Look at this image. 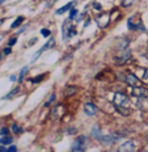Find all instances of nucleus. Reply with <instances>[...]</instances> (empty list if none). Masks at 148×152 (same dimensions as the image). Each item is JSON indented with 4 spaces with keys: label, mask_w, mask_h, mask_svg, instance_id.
<instances>
[{
    "label": "nucleus",
    "mask_w": 148,
    "mask_h": 152,
    "mask_svg": "<svg viewBox=\"0 0 148 152\" xmlns=\"http://www.w3.org/2000/svg\"><path fill=\"white\" fill-rule=\"evenodd\" d=\"M114 105H115V109L118 110L122 115H128V109H127V105H128V97L126 93H122V92H117L114 94Z\"/></svg>",
    "instance_id": "f257e3e1"
},
{
    "label": "nucleus",
    "mask_w": 148,
    "mask_h": 152,
    "mask_svg": "<svg viewBox=\"0 0 148 152\" xmlns=\"http://www.w3.org/2000/svg\"><path fill=\"white\" fill-rule=\"evenodd\" d=\"M11 130H12V131L15 132V134H17V135L23 132V129H21V127H20V126H18V125H16V123H13V125H12Z\"/></svg>",
    "instance_id": "6ab92c4d"
},
{
    "label": "nucleus",
    "mask_w": 148,
    "mask_h": 152,
    "mask_svg": "<svg viewBox=\"0 0 148 152\" xmlns=\"http://www.w3.org/2000/svg\"><path fill=\"white\" fill-rule=\"evenodd\" d=\"M8 152H17V147H16V145H9Z\"/></svg>",
    "instance_id": "c85d7f7f"
},
{
    "label": "nucleus",
    "mask_w": 148,
    "mask_h": 152,
    "mask_svg": "<svg viewBox=\"0 0 148 152\" xmlns=\"http://www.w3.org/2000/svg\"><path fill=\"white\" fill-rule=\"evenodd\" d=\"M90 135L94 139H101V130L98 129V126H93L92 131H90Z\"/></svg>",
    "instance_id": "ddd939ff"
},
{
    "label": "nucleus",
    "mask_w": 148,
    "mask_h": 152,
    "mask_svg": "<svg viewBox=\"0 0 148 152\" xmlns=\"http://www.w3.org/2000/svg\"><path fill=\"white\" fill-rule=\"evenodd\" d=\"M16 42H17V38H16V37H13V38H11V39H9L8 41V46L9 47H12V46H13L15 45V43Z\"/></svg>",
    "instance_id": "a878e982"
},
{
    "label": "nucleus",
    "mask_w": 148,
    "mask_h": 152,
    "mask_svg": "<svg viewBox=\"0 0 148 152\" xmlns=\"http://www.w3.org/2000/svg\"><path fill=\"white\" fill-rule=\"evenodd\" d=\"M23 21H24V17H23V16H18V17L13 21V24L11 25V28H12V29H16V28H18L21 24H23Z\"/></svg>",
    "instance_id": "dca6fc26"
},
{
    "label": "nucleus",
    "mask_w": 148,
    "mask_h": 152,
    "mask_svg": "<svg viewBox=\"0 0 148 152\" xmlns=\"http://www.w3.org/2000/svg\"><path fill=\"white\" fill-rule=\"evenodd\" d=\"M54 100H55V94H51V96H50V99H49V101H47L45 105H46V106H49L51 102H54Z\"/></svg>",
    "instance_id": "bb28decb"
},
{
    "label": "nucleus",
    "mask_w": 148,
    "mask_h": 152,
    "mask_svg": "<svg viewBox=\"0 0 148 152\" xmlns=\"http://www.w3.org/2000/svg\"><path fill=\"white\" fill-rule=\"evenodd\" d=\"M76 91H77V88L75 87V85H68L67 89H66V92H64V94L66 96H72L74 93H76Z\"/></svg>",
    "instance_id": "2eb2a0df"
},
{
    "label": "nucleus",
    "mask_w": 148,
    "mask_h": 152,
    "mask_svg": "<svg viewBox=\"0 0 148 152\" xmlns=\"http://www.w3.org/2000/svg\"><path fill=\"white\" fill-rule=\"evenodd\" d=\"M8 134H9V129L8 127H3L1 130H0V135H1V137H7Z\"/></svg>",
    "instance_id": "4be33fe9"
},
{
    "label": "nucleus",
    "mask_w": 148,
    "mask_h": 152,
    "mask_svg": "<svg viewBox=\"0 0 148 152\" xmlns=\"http://www.w3.org/2000/svg\"><path fill=\"white\" fill-rule=\"evenodd\" d=\"M0 152H8V148H5L4 145H0Z\"/></svg>",
    "instance_id": "2f4dec72"
},
{
    "label": "nucleus",
    "mask_w": 148,
    "mask_h": 152,
    "mask_svg": "<svg viewBox=\"0 0 148 152\" xmlns=\"http://www.w3.org/2000/svg\"><path fill=\"white\" fill-rule=\"evenodd\" d=\"M43 77H45V75H38L37 77H34V79H29V80L31 81V83H39V81H42V80H43Z\"/></svg>",
    "instance_id": "aec40b11"
},
{
    "label": "nucleus",
    "mask_w": 148,
    "mask_h": 152,
    "mask_svg": "<svg viewBox=\"0 0 148 152\" xmlns=\"http://www.w3.org/2000/svg\"><path fill=\"white\" fill-rule=\"evenodd\" d=\"M54 45H55V39H54V38H50V39L45 43V46H42V49H39L38 51L36 53V55H34V58L31 59V62H36L37 59H38L39 56H41V54H42L43 51H46V50L51 49V47H54Z\"/></svg>",
    "instance_id": "39448f33"
},
{
    "label": "nucleus",
    "mask_w": 148,
    "mask_h": 152,
    "mask_svg": "<svg viewBox=\"0 0 148 152\" xmlns=\"http://www.w3.org/2000/svg\"><path fill=\"white\" fill-rule=\"evenodd\" d=\"M4 1H5V0H0V5H1L3 3H4Z\"/></svg>",
    "instance_id": "72a5a7b5"
},
{
    "label": "nucleus",
    "mask_w": 148,
    "mask_h": 152,
    "mask_svg": "<svg viewBox=\"0 0 148 152\" xmlns=\"http://www.w3.org/2000/svg\"><path fill=\"white\" fill-rule=\"evenodd\" d=\"M83 109H84V113H85L87 115H89V117H92V115H94V114L97 113V106L94 105L93 102H87V104H84Z\"/></svg>",
    "instance_id": "6e6552de"
},
{
    "label": "nucleus",
    "mask_w": 148,
    "mask_h": 152,
    "mask_svg": "<svg viewBox=\"0 0 148 152\" xmlns=\"http://www.w3.org/2000/svg\"><path fill=\"white\" fill-rule=\"evenodd\" d=\"M131 94L135 99H148V88H144V87L133 88Z\"/></svg>",
    "instance_id": "20e7f679"
},
{
    "label": "nucleus",
    "mask_w": 148,
    "mask_h": 152,
    "mask_svg": "<svg viewBox=\"0 0 148 152\" xmlns=\"http://www.w3.org/2000/svg\"><path fill=\"white\" fill-rule=\"evenodd\" d=\"M93 8L97 9V11H100V9H101V5H100L97 1H94V3H93Z\"/></svg>",
    "instance_id": "7c9ffc66"
},
{
    "label": "nucleus",
    "mask_w": 148,
    "mask_h": 152,
    "mask_svg": "<svg viewBox=\"0 0 148 152\" xmlns=\"http://www.w3.org/2000/svg\"><path fill=\"white\" fill-rule=\"evenodd\" d=\"M128 43H130V41H128V38L123 37V38H122V39L118 42L117 49H118V50H122V51H126V49H127V47H128Z\"/></svg>",
    "instance_id": "f8f14e48"
},
{
    "label": "nucleus",
    "mask_w": 148,
    "mask_h": 152,
    "mask_svg": "<svg viewBox=\"0 0 148 152\" xmlns=\"http://www.w3.org/2000/svg\"><path fill=\"white\" fill-rule=\"evenodd\" d=\"M56 1V0H50V3H55Z\"/></svg>",
    "instance_id": "f704fd0d"
},
{
    "label": "nucleus",
    "mask_w": 148,
    "mask_h": 152,
    "mask_svg": "<svg viewBox=\"0 0 148 152\" xmlns=\"http://www.w3.org/2000/svg\"><path fill=\"white\" fill-rule=\"evenodd\" d=\"M18 92H20V88L17 87V88H15V89H12V91L9 92L8 94H5V96L3 97V99H4V100H9V99H12V97H13V96H16V94L18 93Z\"/></svg>",
    "instance_id": "f3484780"
},
{
    "label": "nucleus",
    "mask_w": 148,
    "mask_h": 152,
    "mask_svg": "<svg viewBox=\"0 0 148 152\" xmlns=\"http://www.w3.org/2000/svg\"><path fill=\"white\" fill-rule=\"evenodd\" d=\"M135 150H136V143H135V140H127L122 145H119L118 152H135Z\"/></svg>",
    "instance_id": "423d86ee"
},
{
    "label": "nucleus",
    "mask_w": 148,
    "mask_h": 152,
    "mask_svg": "<svg viewBox=\"0 0 148 152\" xmlns=\"http://www.w3.org/2000/svg\"><path fill=\"white\" fill-rule=\"evenodd\" d=\"M75 3H76V1H70L68 4H66V5H63V7H61L59 9H56V11H55V15H58V16H59V15H63L64 12H67L68 9H71L72 5H75Z\"/></svg>",
    "instance_id": "9b49d317"
},
{
    "label": "nucleus",
    "mask_w": 148,
    "mask_h": 152,
    "mask_svg": "<svg viewBox=\"0 0 148 152\" xmlns=\"http://www.w3.org/2000/svg\"><path fill=\"white\" fill-rule=\"evenodd\" d=\"M130 58H131V53L130 51H123L121 55H117V58H115V63L119 64V66H122V64H125L126 62L130 61Z\"/></svg>",
    "instance_id": "0eeeda50"
},
{
    "label": "nucleus",
    "mask_w": 148,
    "mask_h": 152,
    "mask_svg": "<svg viewBox=\"0 0 148 152\" xmlns=\"http://www.w3.org/2000/svg\"><path fill=\"white\" fill-rule=\"evenodd\" d=\"M77 13H79L77 9H75V8H74V9H71V12H70V20H72V18L76 17Z\"/></svg>",
    "instance_id": "5701e85b"
},
{
    "label": "nucleus",
    "mask_w": 148,
    "mask_h": 152,
    "mask_svg": "<svg viewBox=\"0 0 148 152\" xmlns=\"http://www.w3.org/2000/svg\"><path fill=\"white\" fill-rule=\"evenodd\" d=\"M76 131H77V130L76 129H75V127H70V130H68V134H70V135H72V134H76Z\"/></svg>",
    "instance_id": "c756f323"
},
{
    "label": "nucleus",
    "mask_w": 148,
    "mask_h": 152,
    "mask_svg": "<svg viewBox=\"0 0 148 152\" xmlns=\"http://www.w3.org/2000/svg\"><path fill=\"white\" fill-rule=\"evenodd\" d=\"M12 142H13V139H12L9 135H7V137H1V139H0V144L1 145H11Z\"/></svg>",
    "instance_id": "4468645a"
},
{
    "label": "nucleus",
    "mask_w": 148,
    "mask_h": 152,
    "mask_svg": "<svg viewBox=\"0 0 148 152\" xmlns=\"http://www.w3.org/2000/svg\"><path fill=\"white\" fill-rule=\"evenodd\" d=\"M96 21H97V24L100 25L101 28H105V26H108V24H109V16L108 15H101V16H98V17L96 18Z\"/></svg>",
    "instance_id": "9d476101"
},
{
    "label": "nucleus",
    "mask_w": 148,
    "mask_h": 152,
    "mask_svg": "<svg viewBox=\"0 0 148 152\" xmlns=\"http://www.w3.org/2000/svg\"><path fill=\"white\" fill-rule=\"evenodd\" d=\"M134 0H122V7H130L133 5Z\"/></svg>",
    "instance_id": "412c9836"
},
{
    "label": "nucleus",
    "mask_w": 148,
    "mask_h": 152,
    "mask_svg": "<svg viewBox=\"0 0 148 152\" xmlns=\"http://www.w3.org/2000/svg\"><path fill=\"white\" fill-rule=\"evenodd\" d=\"M119 138H121V135H119V134H110V135L101 137L100 140H101L104 144H112V143H114V142H117Z\"/></svg>",
    "instance_id": "1a4fd4ad"
},
{
    "label": "nucleus",
    "mask_w": 148,
    "mask_h": 152,
    "mask_svg": "<svg viewBox=\"0 0 148 152\" xmlns=\"http://www.w3.org/2000/svg\"><path fill=\"white\" fill-rule=\"evenodd\" d=\"M125 81H126V84L131 88H136V87H140L141 85V80L136 75L131 74V72H127V74H126Z\"/></svg>",
    "instance_id": "7ed1b4c3"
},
{
    "label": "nucleus",
    "mask_w": 148,
    "mask_h": 152,
    "mask_svg": "<svg viewBox=\"0 0 148 152\" xmlns=\"http://www.w3.org/2000/svg\"><path fill=\"white\" fill-rule=\"evenodd\" d=\"M15 80H16V76L12 75V76H11V81H15Z\"/></svg>",
    "instance_id": "473e14b6"
},
{
    "label": "nucleus",
    "mask_w": 148,
    "mask_h": 152,
    "mask_svg": "<svg viewBox=\"0 0 148 152\" xmlns=\"http://www.w3.org/2000/svg\"><path fill=\"white\" fill-rule=\"evenodd\" d=\"M74 36H76V30L74 29V28H70V30H68V38L70 37H74Z\"/></svg>",
    "instance_id": "393cba45"
},
{
    "label": "nucleus",
    "mask_w": 148,
    "mask_h": 152,
    "mask_svg": "<svg viewBox=\"0 0 148 152\" xmlns=\"http://www.w3.org/2000/svg\"><path fill=\"white\" fill-rule=\"evenodd\" d=\"M41 34H42L43 37H49L50 34H51V31H50L49 29H41Z\"/></svg>",
    "instance_id": "b1692460"
},
{
    "label": "nucleus",
    "mask_w": 148,
    "mask_h": 152,
    "mask_svg": "<svg viewBox=\"0 0 148 152\" xmlns=\"http://www.w3.org/2000/svg\"><path fill=\"white\" fill-rule=\"evenodd\" d=\"M85 144H87V138L85 137H77L75 139L74 144H72V148H71V152H84L85 150Z\"/></svg>",
    "instance_id": "f03ea898"
},
{
    "label": "nucleus",
    "mask_w": 148,
    "mask_h": 152,
    "mask_svg": "<svg viewBox=\"0 0 148 152\" xmlns=\"http://www.w3.org/2000/svg\"><path fill=\"white\" fill-rule=\"evenodd\" d=\"M28 69H29V67H28V66H25V67L20 71V75H18V77H17V80H18V81H23V79H24L25 74L28 72Z\"/></svg>",
    "instance_id": "a211bd4d"
},
{
    "label": "nucleus",
    "mask_w": 148,
    "mask_h": 152,
    "mask_svg": "<svg viewBox=\"0 0 148 152\" xmlns=\"http://www.w3.org/2000/svg\"><path fill=\"white\" fill-rule=\"evenodd\" d=\"M12 53V47H7V49H4L3 50V54H4V55H8V54H11Z\"/></svg>",
    "instance_id": "cd10ccee"
}]
</instances>
